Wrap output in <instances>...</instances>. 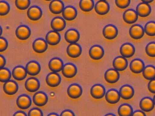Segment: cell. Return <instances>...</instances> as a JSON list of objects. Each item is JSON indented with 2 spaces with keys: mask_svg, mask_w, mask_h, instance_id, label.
<instances>
[{
  "mask_svg": "<svg viewBox=\"0 0 155 116\" xmlns=\"http://www.w3.org/2000/svg\"><path fill=\"white\" fill-rule=\"evenodd\" d=\"M127 60L126 58L121 56H117L113 60L112 62L114 69L118 71H123L127 68Z\"/></svg>",
  "mask_w": 155,
  "mask_h": 116,
  "instance_id": "cell-24",
  "label": "cell"
},
{
  "mask_svg": "<svg viewBox=\"0 0 155 116\" xmlns=\"http://www.w3.org/2000/svg\"><path fill=\"white\" fill-rule=\"evenodd\" d=\"M133 112L131 105L127 103L121 104L118 108V114L119 116H131Z\"/></svg>",
  "mask_w": 155,
  "mask_h": 116,
  "instance_id": "cell-34",
  "label": "cell"
},
{
  "mask_svg": "<svg viewBox=\"0 0 155 116\" xmlns=\"http://www.w3.org/2000/svg\"><path fill=\"white\" fill-rule=\"evenodd\" d=\"M67 54L71 58H77L82 53V48L78 44H70L67 47Z\"/></svg>",
  "mask_w": 155,
  "mask_h": 116,
  "instance_id": "cell-27",
  "label": "cell"
},
{
  "mask_svg": "<svg viewBox=\"0 0 155 116\" xmlns=\"http://www.w3.org/2000/svg\"><path fill=\"white\" fill-rule=\"evenodd\" d=\"M18 89V83L12 80L5 82L3 85V90L5 93L8 95H13L16 94Z\"/></svg>",
  "mask_w": 155,
  "mask_h": 116,
  "instance_id": "cell-31",
  "label": "cell"
},
{
  "mask_svg": "<svg viewBox=\"0 0 155 116\" xmlns=\"http://www.w3.org/2000/svg\"><path fill=\"white\" fill-rule=\"evenodd\" d=\"M2 34V26H1V34H0V35L1 36Z\"/></svg>",
  "mask_w": 155,
  "mask_h": 116,
  "instance_id": "cell-53",
  "label": "cell"
},
{
  "mask_svg": "<svg viewBox=\"0 0 155 116\" xmlns=\"http://www.w3.org/2000/svg\"><path fill=\"white\" fill-rule=\"evenodd\" d=\"M119 92L120 97L124 100L130 99L133 98L135 94V91L133 87L127 84L121 86Z\"/></svg>",
  "mask_w": 155,
  "mask_h": 116,
  "instance_id": "cell-26",
  "label": "cell"
},
{
  "mask_svg": "<svg viewBox=\"0 0 155 116\" xmlns=\"http://www.w3.org/2000/svg\"><path fill=\"white\" fill-rule=\"evenodd\" d=\"M144 62L139 59H135L131 60L130 63V69L132 72L139 74L143 72L145 68Z\"/></svg>",
  "mask_w": 155,
  "mask_h": 116,
  "instance_id": "cell-30",
  "label": "cell"
},
{
  "mask_svg": "<svg viewBox=\"0 0 155 116\" xmlns=\"http://www.w3.org/2000/svg\"><path fill=\"white\" fill-rule=\"evenodd\" d=\"M17 106L22 110L28 109L31 106L32 100L29 96L27 94L20 95L16 101Z\"/></svg>",
  "mask_w": 155,
  "mask_h": 116,
  "instance_id": "cell-9",
  "label": "cell"
},
{
  "mask_svg": "<svg viewBox=\"0 0 155 116\" xmlns=\"http://www.w3.org/2000/svg\"><path fill=\"white\" fill-rule=\"evenodd\" d=\"M48 98L45 92L42 91L38 92L33 95V103L38 107H43L48 103Z\"/></svg>",
  "mask_w": 155,
  "mask_h": 116,
  "instance_id": "cell-13",
  "label": "cell"
},
{
  "mask_svg": "<svg viewBox=\"0 0 155 116\" xmlns=\"http://www.w3.org/2000/svg\"><path fill=\"white\" fill-rule=\"evenodd\" d=\"M49 8L52 13L58 14L62 13L65 8V5L63 2L60 0H53L50 3Z\"/></svg>",
  "mask_w": 155,
  "mask_h": 116,
  "instance_id": "cell-32",
  "label": "cell"
},
{
  "mask_svg": "<svg viewBox=\"0 0 155 116\" xmlns=\"http://www.w3.org/2000/svg\"><path fill=\"white\" fill-rule=\"evenodd\" d=\"M105 53L104 49L99 45L91 46L89 50L90 57L92 60H98L103 58Z\"/></svg>",
  "mask_w": 155,
  "mask_h": 116,
  "instance_id": "cell-7",
  "label": "cell"
},
{
  "mask_svg": "<svg viewBox=\"0 0 155 116\" xmlns=\"http://www.w3.org/2000/svg\"><path fill=\"white\" fill-rule=\"evenodd\" d=\"M153 101H154V103H155V95H154V97H153Z\"/></svg>",
  "mask_w": 155,
  "mask_h": 116,
  "instance_id": "cell-54",
  "label": "cell"
},
{
  "mask_svg": "<svg viewBox=\"0 0 155 116\" xmlns=\"http://www.w3.org/2000/svg\"><path fill=\"white\" fill-rule=\"evenodd\" d=\"M61 40L59 33L54 31H49L46 35V40L48 44L51 46L58 45Z\"/></svg>",
  "mask_w": 155,
  "mask_h": 116,
  "instance_id": "cell-25",
  "label": "cell"
},
{
  "mask_svg": "<svg viewBox=\"0 0 155 116\" xmlns=\"http://www.w3.org/2000/svg\"><path fill=\"white\" fill-rule=\"evenodd\" d=\"M120 77L119 71L114 69H109L104 74L105 80L109 83L113 84L118 81Z\"/></svg>",
  "mask_w": 155,
  "mask_h": 116,
  "instance_id": "cell-15",
  "label": "cell"
},
{
  "mask_svg": "<svg viewBox=\"0 0 155 116\" xmlns=\"http://www.w3.org/2000/svg\"><path fill=\"white\" fill-rule=\"evenodd\" d=\"M83 92L82 87L77 83L71 84L68 87L67 93L70 98L72 99H77L79 98Z\"/></svg>",
  "mask_w": 155,
  "mask_h": 116,
  "instance_id": "cell-2",
  "label": "cell"
},
{
  "mask_svg": "<svg viewBox=\"0 0 155 116\" xmlns=\"http://www.w3.org/2000/svg\"><path fill=\"white\" fill-rule=\"evenodd\" d=\"M155 105L153 100L148 97L142 98L139 103L140 108L144 112L151 111L154 108Z\"/></svg>",
  "mask_w": 155,
  "mask_h": 116,
  "instance_id": "cell-23",
  "label": "cell"
},
{
  "mask_svg": "<svg viewBox=\"0 0 155 116\" xmlns=\"http://www.w3.org/2000/svg\"><path fill=\"white\" fill-rule=\"evenodd\" d=\"M60 116H75L73 111L70 110H65L61 113Z\"/></svg>",
  "mask_w": 155,
  "mask_h": 116,
  "instance_id": "cell-46",
  "label": "cell"
},
{
  "mask_svg": "<svg viewBox=\"0 0 155 116\" xmlns=\"http://www.w3.org/2000/svg\"><path fill=\"white\" fill-rule=\"evenodd\" d=\"M123 19L126 23L132 24L137 21L138 19V15L134 9H129L123 13Z\"/></svg>",
  "mask_w": 155,
  "mask_h": 116,
  "instance_id": "cell-21",
  "label": "cell"
},
{
  "mask_svg": "<svg viewBox=\"0 0 155 116\" xmlns=\"http://www.w3.org/2000/svg\"><path fill=\"white\" fill-rule=\"evenodd\" d=\"M104 116H116V115L113 113H108V114H106Z\"/></svg>",
  "mask_w": 155,
  "mask_h": 116,
  "instance_id": "cell-52",
  "label": "cell"
},
{
  "mask_svg": "<svg viewBox=\"0 0 155 116\" xmlns=\"http://www.w3.org/2000/svg\"><path fill=\"white\" fill-rule=\"evenodd\" d=\"M51 26L53 31L58 32L65 29L66 22L64 18L60 16H57L53 18L51 20Z\"/></svg>",
  "mask_w": 155,
  "mask_h": 116,
  "instance_id": "cell-17",
  "label": "cell"
},
{
  "mask_svg": "<svg viewBox=\"0 0 155 116\" xmlns=\"http://www.w3.org/2000/svg\"><path fill=\"white\" fill-rule=\"evenodd\" d=\"M28 116H43V113L40 109L37 108H32L28 111Z\"/></svg>",
  "mask_w": 155,
  "mask_h": 116,
  "instance_id": "cell-43",
  "label": "cell"
},
{
  "mask_svg": "<svg viewBox=\"0 0 155 116\" xmlns=\"http://www.w3.org/2000/svg\"><path fill=\"white\" fill-rule=\"evenodd\" d=\"M8 46V40L4 37H0V52L5 51Z\"/></svg>",
  "mask_w": 155,
  "mask_h": 116,
  "instance_id": "cell-44",
  "label": "cell"
},
{
  "mask_svg": "<svg viewBox=\"0 0 155 116\" xmlns=\"http://www.w3.org/2000/svg\"><path fill=\"white\" fill-rule=\"evenodd\" d=\"M120 98L119 92L115 89H110L106 92L105 99L109 104H116L119 101Z\"/></svg>",
  "mask_w": 155,
  "mask_h": 116,
  "instance_id": "cell-22",
  "label": "cell"
},
{
  "mask_svg": "<svg viewBox=\"0 0 155 116\" xmlns=\"http://www.w3.org/2000/svg\"><path fill=\"white\" fill-rule=\"evenodd\" d=\"M25 87L26 90L29 92H36L38 90L40 87V82L37 78L30 77L26 80Z\"/></svg>",
  "mask_w": 155,
  "mask_h": 116,
  "instance_id": "cell-14",
  "label": "cell"
},
{
  "mask_svg": "<svg viewBox=\"0 0 155 116\" xmlns=\"http://www.w3.org/2000/svg\"><path fill=\"white\" fill-rule=\"evenodd\" d=\"M78 72V69L75 64L69 63L64 64L62 69V73L65 78L71 79L74 78Z\"/></svg>",
  "mask_w": 155,
  "mask_h": 116,
  "instance_id": "cell-8",
  "label": "cell"
},
{
  "mask_svg": "<svg viewBox=\"0 0 155 116\" xmlns=\"http://www.w3.org/2000/svg\"><path fill=\"white\" fill-rule=\"evenodd\" d=\"M142 2L145 3L149 4L150 3L153 2V0H141Z\"/></svg>",
  "mask_w": 155,
  "mask_h": 116,
  "instance_id": "cell-50",
  "label": "cell"
},
{
  "mask_svg": "<svg viewBox=\"0 0 155 116\" xmlns=\"http://www.w3.org/2000/svg\"><path fill=\"white\" fill-rule=\"evenodd\" d=\"M130 36L134 40H139L144 36L145 34L144 28L140 24H135L130 28Z\"/></svg>",
  "mask_w": 155,
  "mask_h": 116,
  "instance_id": "cell-4",
  "label": "cell"
},
{
  "mask_svg": "<svg viewBox=\"0 0 155 116\" xmlns=\"http://www.w3.org/2000/svg\"><path fill=\"white\" fill-rule=\"evenodd\" d=\"M148 89L151 93L155 94V79L150 81L148 84Z\"/></svg>",
  "mask_w": 155,
  "mask_h": 116,
  "instance_id": "cell-45",
  "label": "cell"
},
{
  "mask_svg": "<svg viewBox=\"0 0 155 116\" xmlns=\"http://www.w3.org/2000/svg\"><path fill=\"white\" fill-rule=\"evenodd\" d=\"M145 33L149 36H155V21L147 22L144 26Z\"/></svg>",
  "mask_w": 155,
  "mask_h": 116,
  "instance_id": "cell-38",
  "label": "cell"
},
{
  "mask_svg": "<svg viewBox=\"0 0 155 116\" xmlns=\"http://www.w3.org/2000/svg\"><path fill=\"white\" fill-rule=\"evenodd\" d=\"M95 6L93 0H81L79 2V7L83 11L90 12L92 11Z\"/></svg>",
  "mask_w": 155,
  "mask_h": 116,
  "instance_id": "cell-36",
  "label": "cell"
},
{
  "mask_svg": "<svg viewBox=\"0 0 155 116\" xmlns=\"http://www.w3.org/2000/svg\"><path fill=\"white\" fill-rule=\"evenodd\" d=\"M15 33L18 39L21 40H25L30 37L31 31L27 25H21L17 28Z\"/></svg>",
  "mask_w": 155,
  "mask_h": 116,
  "instance_id": "cell-3",
  "label": "cell"
},
{
  "mask_svg": "<svg viewBox=\"0 0 155 116\" xmlns=\"http://www.w3.org/2000/svg\"><path fill=\"white\" fill-rule=\"evenodd\" d=\"M46 81L49 87L55 88L60 84L61 81V77L57 72H50L46 77Z\"/></svg>",
  "mask_w": 155,
  "mask_h": 116,
  "instance_id": "cell-11",
  "label": "cell"
},
{
  "mask_svg": "<svg viewBox=\"0 0 155 116\" xmlns=\"http://www.w3.org/2000/svg\"><path fill=\"white\" fill-rule=\"evenodd\" d=\"M131 116H147V115L144 111L138 110L134 111Z\"/></svg>",
  "mask_w": 155,
  "mask_h": 116,
  "instance_id": "cell-47",
  "label": "cell"
},
{
  "mask_svg": "<svg viewBox=\"0 0 155 116\" xmlns=\"http://www.w3.org/2000/svg\"><path fill=\"white\" fill-rule=\"evenodd\" d=\"M62 14L65 20L68 21H72L77 18L78 11L74 6L68 5L64 8Z\"/></svg>",
  "mask_w": 155,
  "mask_h": 116,
  "instance_id": "cell-28",
  "label": "cell"
},
{
  "mask_svg": "<svg viewBox=\"0 0 155 116\" xmlns=\"http://www.w3.org/2000/svg\"><path fill=\"white\" fill-rule=\"evenodd\" d=\"M136 12L140 17H147L151 13V8L149 4L140 3L136 7Z\"/></svg>",
  "mask_w": 155,
  "mask_h": 116,
  "instance_id": "cell-33",
  "label": "cell"
},
{
  "mask_svg": "<svg viewBox=\"0 0 155 116\" xmlns=\"http://www.w3.org/2000/svg\"><path fill=\"white\" fill-rule=\"evenodd\" d=\"M12 76V73L8 68H3L0 69V82H7L10 80Z\"/></svg>",
  "mask_w": 155,
  "mask_h": 116,
  "instance_id": "cell-37",
  "label": "cell"
},
{
  "mask_svg": "<svg viewBox=\"0 0 155 116\" xmlns=\"http://www.w3.org/2000/svg\"><path fill=\"white\" fill-rule=\"evenodd\" d=\"M15 5L18 9L20 10H26L29 8L31 5L30 0H16Z\"/></svg>",
  "mask_w": 155,
  "mask_h": 116,
  "instance_id": "cell-40",
  "label": "cell"
},
{
  "mask_svg": "<svg viewBox=\"0 0 155 116\" xmlns=\"http://www.w3.org/2000/svg\"><path fill=\"white\" fill-rule=\"evenodd\" d=\"M13 116H28V115H27V114L24 111H19L15 112Z\"/></svg>",
  "mask_w": 155,
  "mask_h": 116,
  "instance_id": "cell-49",
  "label": "cell"
},
{
  "mask_svg": "<svg viewBox=\"0 0 155 116\" xmlns=\"http://www.w3.org/2000/svg\"><path fill=\"white\" fill-rule=\"evenodd\" d=\"M145 51L148 56L152 58L155 57V42H151L147 44Z\"/></svg>",
  "mask_w": 155,
  "mask_h": 116,
  "instance_id": "cell-41",
  "label": "cell"
},
{
  "mask_svg": "<svg viewBox=\"0 0 155 116\" xmlns=\"http://www.w3.org/2000/svg\"><path fill=\"white\" fill-rule=\"evenodd\" d=\"M28 72L26 68L21 65L16 66L12 70V76L16 80L21 81L26 79Z\"/></svg>",
  "mask_w": 155,
  "mask_h": 116,
  "instance_id": "cell-29",
  "label": "cell"
},
{
  "mask_svg": "<svg viewBox=\"0 0 155 116\" xmlns=\"http://www.w3.org/2000/svg\"><path fill=\"white\" fill-rule=\"evenodd\" d=\"M32 48L37 53H42L47 51L48 48V44L44 39L38 38L33 41Z\"/></svg>",
  "mask_w": 155,
  "mask_h": 116,
  "instance_id": "cell-10",
  "label": "cell"
},
{
  "mask_svg": "<svg viewBox=\"0 0 155 116\" xmlns=\"http://www.w3.org/2000/svg\"><path fill=\"white\" fill-rule=\"evenodd\" d=\"M130 0H116V5L120 9H124L128 7L130 4Z\"/></svg>",
  "mask_w": 155,
  "mask_h": 116,
  "instance_id": "cell-42",
  "label": "cell"
},
{
  "mask_svg": "<svg viewBox=\"0 0 155 116\" xmlns=\"http://www.w3.org/2000/svg\"><path fill=\"white\" fill-rule=\"evenodd\" d=\"M142 74L146 79L148 80L155 79V67L153 65H148L145 67Z\"/></svg>",
  "mask_w": 155,
  "mask_h": 116,
  "instance_id": "cell-35",
  "label": "cell"
},
{
  "mask_svg": "<svg viewBox=\"0 0 155 116\" xmlns=\"http://www.w3.org/2000/svg\"><path fill=\"white\" fill-rule=\"evenodd\" d=\"M136 49L133 44L129 43L123 44L120 46V52L122 57L129 58L132 57L135 54Z\"/></svg>",
  "mask_w": 155,
  "mask_h": 116,
  "instance_id": "cell-12",
  "label": "cell"
},
{
  "mask_svg": "<svg viewBox=\"0 0 155 116\" xmlns=\"http://www.w3.org/2000/svg\"><path fill=\"white\" fill-rule=\"evenodd\" d=\"M102 34L106 39L112 40L117 37L118 34V31L115 25L111 24H107L103 28Z\"/></svg>",
  "mask_w": 155,
  "mask_h": 116,
  "instance_id": "cell-1",
  "label": "cell"
},
{
  "mask_svg": "<svg viewBox=\"0 0 155 116\" xmlns=\"http://www.w3.org/2000/svg\"><path fill=\"white\" fill-rule=\"evenodd\" d=\"M6 64V60L5 57L2 54L0 55V68H4Z\"/></svg>",
  "mask_w": 155,
  "mask_h": 116,
  "instance_id": "cell-48",
  "label": "cell"
},
{
  "mask_svg": "<svg viewBox=\"0 0 155 116\" xmlns=\"http://www.w3.org/2000/svg\"><path fill=\"white\" fill-rule=\"evenodd\" d=\"M64 63L60 58L55 57L49 62L48 67L52 72H58L62 71L64 67Z\"/></svg>",
  "mask_w": 155,
  "mask_h": 116,
  "instance_id": "cell-19",
  "label": "cell"
},
{
  "mask_svg": "<svg viewBox=\"0 0 155 116\" xmlns=\"http://www.w3.org/2000/svg\"><path fill=\"white\" fill-rule=\"evenodd\" d=\"M42 10L37 5H32L28 9L27 15L30 20L32 21L39 20L42 16Z\"/></svg>",
  "mask_w": 155,
  "mask_h": 116,
  "instance_id": "cell-5",
  "label": "cell"
},
{
  "mask_svg": "<svg viewBox=\"0 0 155 116\" xmlns=\"http://www.w3.org/2000/svg\"><path fill=\"white\" fill-rule=\"evenodd\" d=\"M90 93L92 98L96 99H100L106 95V89L101 84H96L91 87Z\"/></svg>",
  "mask_w": 155,
  "mask_h": 116,
  "instance_id": "cell-6",
  "label": "cell"
},
{
  "mask_svg": "<svg viewBox=\"0 0 155 116\" xmlns=\"http://www.w3.org/2000/svg\"><path fill=\"white\" fill-rule=\"evenodd\" d=\"M47 116H60L58 114H57L56 113H54V112H52V113H50Z\"/></svg>",
  "mask_w": 155,
  "mask_h": 116,
  "instance_id": "cell-51",
  "label": "cell"
},
{
  "mask_svg": "<svg viewBox=\"0 0 155 116\" xmlns=\"http://www.w3.org/2000/svg\"><path fill=\"white\" fill-rule=\"evenodd\" d=\"M95 11L97 14L104 15L107 14L110 9L109 4L105 0H100L97 2L95 5Z\"/></svg>",
  "mask_w": 155,
  "mask_h": 116,
  "instance_id": "cell-16",
  "label": "cell"
},
{
  "mask_svg": "<svg viewBox=\"0 0 155 116\" xmlns=\"http://www.w3.org/2000/svg\"><path fill=\"white\" fill-rule=\"evenodd\" d=\"M10 11L9 4L5 1H0V15L5 16L7 15Z\"/></svg>",
  "mask_w": 155,
  "mask_h": 116,
  "instance_id": "cell-39",
  "label": "cell"
},
{
  "mask_svg": "<svg viewBox=\"0 0 155 116\" xmlns=\"http://www.w3.org/2000/svg\"><path fill=\"white\" fill-rule=\"evenodd\" d=\"M66 41L68 43H77L80 38V34L78 31L75 29H70L65 33L64 35Z\"/></svg>",
  "mask_w": 155,
  "mask_h": 116,
  "instance_id": "cell-20",
  "label": "cell"
},
{
  "mask_svg": "<svg viewBox=\"0 0 155 116\" xmlns=\"http://www.w3.org/2000/svg\"><path fill=\"white\" fill-rule=\"evenodd\" d=\"M28 74L30 76H35L40 72L41 67L40 64L36 61H30L26 65Z\"/></svg>",
  "mask_w": 155,
  "mask_h": 116,
  "instance_id": "cell-18",
  "label": "cell"
}]
</instances>
